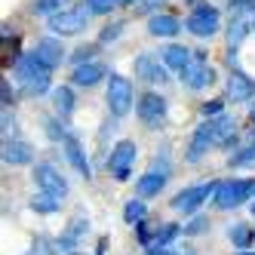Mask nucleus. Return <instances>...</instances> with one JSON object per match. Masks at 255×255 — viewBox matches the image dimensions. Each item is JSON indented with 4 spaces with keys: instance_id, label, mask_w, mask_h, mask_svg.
I'll use <instances>...</instances> for the list:
<instances>
[{
    "instance_id": "nucleus-23",
    "label": "nucleus",
    "mask_w": 255,
    "mask_h": 255,
    "mask_svg": "<svg viewBox=\"0 0 255 255\" xmlns=\"http://www.w3.org/2000/svg\"><path fill=\"white\" fill-rule=\"evenodd\" d=\"M175 237H181V228L175 225V222H166V225H157L154 228V243H151V249H166Z\"/></svg>"
},
{
    "instance_id": "nucleus-35",
    "label": "nucleus",
    "mask_w": 255,
    "mask_h": 255,
    "mask_svg": "<svg viewBox=\"0 0 255 255\" xmlns=\"http://www.w3.org/2000/svg\"><path fill=\"white\" fill-rule=\"evenodd\" d=\"M0 96H3V108H12V105H15V93H12L9 80H3V83H0Z\"/></svg>"
},
{
    "instance_id": "nucleus-32",
    "label": "nucleus",
    "mask_w": 255,
    "mask_h": 255,
    "mask_svg": "<svg viewBox=\"0 0 255 255\" xmlns=\"http://www.w3.org/2000/svg\"><path fill=\"white\" fill-rule=\"evenodd\" d=\"M249 163H255V144H246L240 154L231 157V166H249Z\"/></svg>"
},
{
    "instance_id": "nucleus-39",
    "label": "nucleus",
    "mask_w": 255,
    "mask_h": 255,
    "mask_svg": "<svg viewBox=\"0 0 255 255\" xmlns=\"http://www.w3.org/2000/svg\"><path fill=\"white\" fill-rule=\"evenodd\" d=\"M148 255H175V252L166 246V249H148Z\"/></svg>"
},
{
    "instance_id": "nucleus-16",
    "label": "nucleus",
    "mask_w": 255,
    "mask_h": 255,
    "mask_svg": "<svg viewBox=\"0 0 255 255\" xmlns=\"http://www.w3.org/2000/svg\"><path fill=\"white\" fill-rule=\"evenodd\" d=\"M255 96V83L243 74V71H231V77H228V99L231 102H249Z\"/></svg>"
},
{
    "instance_id": "nucleus-31",
    "label": "nucleus",
    "mask_w": 255,
    "mask_h": 255,
    "mask_svg": "<svg viewBox=\"0 0 255 255\" xmlns=\"http://www.w3.org/2000/svg\"><path fill=\"white\" fill-rule=\"evenodd\" d=\"M86 6L93 9V15H108L114 6H120V0H86Z\"/></svg>"
},
{
    "instance_id": "nucleus-20",
    "label": "nucleus",
    "mask_w": 255,
    "mask_h": 255,
    "mask_svg": "<svg viewBox=\"0 0 255 255\" xmlns=\"http://www.w3.org/2000/svg\"><path fill=\"white\" fill-rule=\"evenodd\" d=\"M166 178H169V172H157V169H151V172H144L141 178H138V185H135V191H138V197H157L163 188H166Z\"/></svg>"
},
{
    "instance_id": "nucleus-21",
    "label": "nucleus",
    "mask_w": 255,
    "mask_h": 255,
    "mask_svg": "<svg viewBox=\"0 0 255 255\" xmlns=\"http://www.w3.org/2000/svg\"><path fill=\"white\" fill-rule=\"evenodd\" d=\"M215 120V144H225V148H231V144L237 141V120L228 117V114H218L212 117Z\"/></svg>"
},
{
    "instance_id": "nucleus-24",
    "label": "nucleus",
    "mask_w": 255,
    "mask_h": 255,
    "mask_svg": "<svg viewBox=\"0 0 255 255\" xmlns=\"http://www.w3.org/2000/svg\"><path fill=\"white\" fill-rule=\"evenodd\" d=\"M228 240H231L237 249H249V246H252V240H255V234H252V228H249V225L237 222V225H231V228H228Z\"/></svg>"
},
{
    "instance_id": "nucleus-41",
    "label": "nucleus",
    "mask_w": 255,
    "mask_h": 255,
    "mask_svg": "<svg viewBox=\"0 0 255 255\" xmlns=\"http://www.w3.org/2000/svg\"><path fill=\"white\" fill-rule=\"evenodd\" d=\"M249 117H252V123H255V105H252V108H249Z\"/></svg>"
},
{
    "instance_id": "nucleus-34",
    "label": "nucleus",
    "mask_w": 255,
    "mask_h": 255,
    "mask_svg": "<svg viewBox=\"0 0 255 255\" xmlns=\"http://www.w3.org/2000/svg\"><path fill=\"white\" fill-rule=\"evenodd\" d=\"M200 111H203V117H218L225 111V99H212V102H206L203 108H200Z\"/></svg>"
},
{
    "instance_id": "nucleus-11",
    "label": "nucleus",
    "mask_w": 255,
    "mask_h": 255,
    "mask_svg": "<svg viewBox=\"0 0 255 255\" xmlns=\"http://www.w3.org/2000/svg\"><path fill=\"white\" fill-rule=\"evenodd\" d=\"M166 99H163L160 93H144L141 99H138V120L144 123V126H151V129H157V123L166 117Z\"/></svg>"
},
{
    "instance_id": "nucleus-5",
    "label": "nucleus",
    "mask_w": 255,
    "mask_h": 255,
    "mask_svg": "<svg viewBox=\"0 0 255 255\" xmlns=\"http://www.w3.org/2000/svg\"><path fill=\"white\" fill-rule=\"evenodd\" d=\"M89 15L93 9L89 6H68L49 15V31L52 34H62V37H71V34H80L89 25Z\"/></svg>"
},
{
    "instance_id": "nucleus-26",
    "label": "nucleus",
    "mask_w": 255,
    "mask_h": 255,
    "mask_svg": "<svg viewBox=\"0 0 255 255\" xmlns=\"http://www.w3.org/2000/svg\"><path fill=\"white\" fill-rule=\"evenodd\" d=\"M123 218H126V225H138V222H144V218H148V206H144V200H129V203H126V209H123Z\"/></svg>"
},
{
    "instance_id": "nucleus-40",
    "label": "nucleus",
    "mask_w": 255,
    "mask_h": 255,
    "mask_svg": "<svg viewBox=\"0 0 255 255\" xmlns=\"http://www.w3.org/2000/svg\"><path fill=\"white\" fill-rule=\"evenodd\" d=\"M234 255H255L252 249H240V252H234Z\"/></svg>"
},
{
    "instance_id": "nucleus-8",
    "label": "nucleus",
    "mask_w": 255,
    "mask_h": 255,
    "mask_svg": "<svg viewBox=\"0 0 255 255\" xmlns=\"http://www.w3.org/2000/svg\"><path fill=\"white\" fill-rule=\"evenodd\" d=\"M181 83H185L188 89H206V86H212V83H215V68L206 62L203 52H197V49H194L191 65L181 71Z\"/></svg>"
},
{
    "instance_id": "nucleus-15",
    "label": "nucleus",
    "mask_w": 255,
    "mask_h": 255,
    "mask_svg": "<svg viewBox=\"0 0 255 255\" xmlns=\"http://www.w3.org/2000/svg\"><path fill=\"white\" fill-rule=\"evenodd\" d=\"M34 56L49 68H59L65 62V46L56 37H43V40H37V46H34Z\"/></svg>"
},
{
    "instance_id": "nucleus-14",
    "label": "nucleus",
    "mask_w": 255,
    "mask_h": 255,
    "mask_svg": "<svg viewBox=\"0 0 255 255\" xmlns=\"http://www.w3.org/2000/svg\"><path fill=\"white\" fill-rule=\"evenodd\" d=\"M31 160H34V148L28 141H22V138L3 141V163H9V166H28Z\"/></svg>"
},
{
    "instance_id": "nucleus-25",
    "label": "nucleus",
    "mask_w": 255,
    "mask_h": 255,
    "mask_svg": "<svg viewBox=\"0 0 255 255\" xmlns=\"http://www.w3.org/2000/svg\"><path fill=\"white\" fill-rule=\"evenodd\" d=\"M59 206H62V200L52 197V194H46V191H40V194L31 197V209H34V212L49 215V212H59Z\"/></svg>"
},
{
    "instance_id": "nucleus-18",
    "label": "nucleus",
    "mask_w": 255,
    "mask_h": 255,
    "mask_svg": "<svg viewBox=\"0 0 255 255\" xmlns=\"http://www.w3.org/2000/svg\"><path fill=\"white\" fill-rule=\"evenodd\" d=\"M160 59H163V65L166 68H172V71H185L188 65H191V59H194V49H188V46H178V43H169L166 49H160Z\"/></svg>"
},
{
    "instance_id": "nucleus-4",
    "label": "nucleus",
    "mask_w": 255,
    "mask_h": 255,
    "mask_svg": "<svg viewBox=\"0 0 255 255\" xmlns=\"http://www.w3.org/2000/svg\"><path fill=\"white\" fill-rule=\"evenodd\" d=\"M108 111L114 117H126L132 111V102H135V89H132V80L123 77V74H111L108 77Z\"/></svg>"
},
{
    "instance_id": "nucleus-2",
    "label": "nucleus",
    "mask_w": 255,
    "mask_h": 255,
    "mask_svg": "<svg viewBox=\"0 0 255 255\" xmlns=\"http://www.w3.org/2000/svg\"><path fill=\"white\" fill-rule=\"evenodd\" d=\"M188 19H185V31H191L194 37H212L222 28V15L215 6H209L206 0H188Z\"/></svg>"
},
{
    "instance_id": "nucleus-22",
    "label": "nucleus",
    "mask_w": 255,
    "mask_h": 255,
    "mask_svg": "<svg viewBox=\"0 0 255 255\" xmlns=\"http://www.w3.org/2000/svg\"><path fill=\"white\" fill-rule=\"evenodd\" d=\"M52 108H56V114L62 120H68L71 114H74V89H71V86L52 89Z\"/></svg>"
},
{
    "instance_id": "nucleus-38",
    "label": "nucleus",
    "mask_w": 255,
    "mask_h": 255,
    "mask_svg": "<svg viewBox=\"0 0 255 255\" xmlns=\"http://www.w3.org/2000/svg\"><path fill=\"white\" fill-rule=\"evenodd\" d=\"M12 126H15V120L9 117V108H6V111H3V135H9V129H12Z\"/></svg>"
},
{
    "instance_id": "nucleus-10",
    "label": "nucleus",
    "mask_w": 255,
    "mask_h": 255,
    "mask_svg": "<svg viewBox=\"0 0 255 255\" xmlns=\"http://www.w3.org/2000/svg\"><path fill=\"white\" fill-rule=\"evenodd\" d=\"M209 144H215V120H212V117H206V120H203V123H200L197 129H194L185 160H188V163H200V160L206 157Z\"/></svg>"
},
{
    "instance_id": "nucleus-30",
    "label": "nucleus",
    "mask_w": 255,
    "mask_h": 255,
    "mask_svg": "<svg viewBox=\"0 0 255 255\" xmlns=\"http://www.w3.org/2000/svg\"><path fill=\"white\" fill-rule=\"evenodd\" d=\"M123 28H126V22H111V25H105V31L99 34V43H111V40H117L120 34H123Z\"/></svg>"
},
{
    "instance_id": "nucleus-37",
    "label": "nucleus",
    "mask_w": 255,
    "mask_h": 255,
    "mask_svg": "<svg viewBox=\"0 0 255 255\" xmlns=\"http://www.w3.org/2000/svg\"><path fill=\"white\" fill-rule=\"evenodd\" d=\"M132 6H135V12H151L160 6V0H132Z\"/></svg>"
},
{
    "instance_id": "nucleus-1",
    "label": "nucleus",
    "mask_w": 255,
    "mask_h": 255,
    "mask_svg": "<svg viewBox=\"0 0 255 255\" xmlns=\"http://www.w3.org/2000/svg\"><path fill=\"white\" fill-rule=\"evenodd\" d=\"M49 74H52V68L43 65L34 52H28V56L19 59V65H15V77H19L22 89L28 96H40L49 89Z\"/></svg>"
},
{
    "instance_id": "nucleus-36",
    "label": "nucleus",
    "mask_w": 255,
    "mask_h": 255,
    "mask_svg": "<svg viewBox=\"0 0 255 255\" xmlns=\"http://www.w3.org/2000/svg\"><path fill=\"white\" fill-rule=\"evenodd\" d=\"M206 225H209L206 218H203V215H197L194 222H191V225L185 228V234H188V237H191V234H203V231H206Z\"/></svg>"
},
{
    "instance_id": "nucleus-28",
    "label": "nucleus",
    "mask_w": 255,
    "mask_h": 255,
    "mask_svg": "<svg viewBox=\"0 0 255 255\" xmlns=\"http://www.w3.org/2000/svg\"><path fill=\"white\" fill-rule=\"evenodd\" d=\"M228 9H231L234 19H243L246 12H252V15H255V0H231Z\"/></svg>"
},
{
    "instance_id": "nucleus-43",
    "label": "nucleus",
    "mask_w": 255,
    "mask_h": 255,
    "mask_svg": "<svg viewBox=\"0 0 255 255\" xmlns=\"http://www.w3.org/2000/svg\"><path fill=\"white\" fill-rule=\"evenodd\" d=\"M123 3H132V0H120V6H123Z\"/></svg>"
},
{
    "instance_id": "nucleus-3",
    "label": "nucleus",
    "mask_w": 255,
    "mask_h": 255,
    "mask_svg": "<svg viewBox=\"0 0 255 255\" xmlns=\"http://www.w3.org/2000/svg\"><path fill=\"white\" fill-rule=\"evenodd\" d=\"M255 194V178H228V181H218V191L212 197V203L218 209H234L252 200Z\"/></svg>"
},
{
    "instance_id": "nucleus-9",
    "label": "nucleus",
    "mask_w": 255,
    "mask_h": 255,
    "mask_svg": "<svg viewBox=\"0 0 255 255\" xmlns=\"http://www.w3.org/2000/svg\"><path fill=\"white\" fill-rule=\"evenodd\" d=\"M34 185H37V191H46L59 200L68 197V181L52 163H37V166H34Z\"/></svg>"
},
{
    "instance_id": "nucleus-44",
    "label": "nucleus",
    "mask_w": 255,
    "mask_h": 255,
    "mask_svg": "<svg viewBox=\"0 0 255 255\" xmlns=\"http://www.w3.org/2000/svg\"><path fill=\"white\" fill-rule=\"evenodd\" d=\"M68 255H83V252H68Z\"/></svg>"
},
{
    "instance_id": "nucleus-7",
    "label": "nucleus",
    "mask_w": 255,
    "mask_h": 255,
    "mask_svg": "<svg viewBox=\"0 0 255 255\" xmlns=\"http://www.w3.org/2000/svg\"><path fill=\"white\" fill-rule=\"evenodd\" d=\"M135 157H138V148H135V141H129V138L117 141L114 148H111V157H108V169H111V175H114L117 181H126V178L132 175Z\"/></svg>"
},
{
    "instance_id": "nucleus-46",
    "label": "nucleus",
    "mask_w": 255,
    "mask_h": 255,
    "mask_svg": "<svg viewBox=\"0 0 255 255\" xmlns=\"http://www.w3.org/2000/svg\"><path fill=\"white\" fill-rule=\"evenodd\" d=\"M188 255H191V252H188Z\"/></svg>"
},
{
    "instance_id": "nucleus-13",
    "label": "nucleus",
    "mask_w": 255,
    "mask_h": 255,
    "mask_svg": "<svg viewBox=\"0 0 255 255\" xmlns=\"http://www.w3.org/2000/svg\"><path fill=\"white\" fill-rule=\"evenodd\" d=\"M62 148H65V157H68V163L74 166V172L77 175H83L86 181L93 178V169H89V160H86V151H83V144H80V138L77 135H65V141H62Z\"/></svg>"
},
{
    "instance_id": "nucleus-29",
    "label": "nucleus",
    "mask_w": 255,
    "mask_h": 255,
    "mask_svg": "<svg viewBox=\"0 0 255 255\" xmlns=\"http://www.w3.org/2000/svg\"><path fill=\"white\" fill-rule=\"evenodd\" d=\"M62 3H65V0H34L31 9H34V12H40V15H52V12H59V9H62Z\"/></svg>"
},
{
    "instance_id": "nucleus-12",
    "label": "nucleus",
    "mask_w": 255,
    "mask_h": 255,
    "mask_svg": "<svg viewBox=\"0 0 255 255\" xmlns=\"http://www.w3.org/2000/svg\"><path fill=\"white\" fill-rule=\"evenodd\" d=\"M132 68H135V77L144 80V83H166L169 80L166 77V65H160V59L151 56V52H141V56L132 62Z\"/></svg>"
},
{
    "instance_id": "nucleus-19",
    "label": "nucleus",
    "mask_w": 255,
    "mask_h": 255,
    "mask_svg": "<svg viewBox=\"0 0 255 255\" xmlns=\"http://www.w3.org/2000/svg\"><path fill=\"white\" fill-rule=\"evenodd\" d=\"M185 28L175 15H169V12H154L151 19H148V31L154 34V37H175V34Z\"/></svg>"
},
{
    "instance_id": "nucleus-17",
    "label": "nucleus",
    "mask_w": 255,
    "mask_h": 255,
    "mask_svg": "<svg viewBox=\"0 0 255 255\" xmlns=\"http://www.w3.org/2000/svg\"><path fill=\"white\" fill-rule=\"evenodd\" d=\"M105 74H108V71H105L102 62H80V65H74L71 80H74V86H96Z\"/></svg>"
},
{
    "instance_id": "nucleus-33",
    "label": "nucleus",
    "mask_w": 255,
    "mask_h": 255,
    "mask_svg": "<svg viewBox=\"0 0 255 255\" xmlns=\"http://www.w3.org/2000/svg\"><path fill=\"white\" fill-rule=\"evenodd\" d=\"M99 46H102V43H86V46H80L74 56H71V59H74V65H80V62H93V56H96Z\"/></svg>"
},
{
    "instance_id": "nucleus-27",
    "label": "nucleus",
    "mask_w": 255,
    "mask_h": 255,
    "mask_svg": "<svg viewBox=\"0 0 255 255\" xmlns=\"http://www.w3.org/2000/svg\"><path fill=\"white\" fill-rule=\"evenodd\" d=\"M246 34H249V25H246L243 19H234V25L228 28V46H231V49H237V46L243 43Z\"/></svg>"
},
{
    "instance_id": "nucleus-42",
    "label": "nucleus",
    "mask_w": 255,
    "mask_h": 255,
    "mask_svg": "<svg viewBox=\"0 0 255 255\" xmlns=\"http://www.w3.org/2000/svg\"><path fill=\"white\" fill-rule=\"evenodd\" d=\"M249 209H252V215H255V200H252V206H249Z\"/></svg>"
},
{
    "instance_id": "nucleus-45",
    "label": "nucleus",
    "mask_w": 255,
    "mask_h": 255,
    "mask_svg": "<svg viewBox=\"0 0 255 255\" xmlns=\"http://www.w3.org/2000/svg\"><path fill=\"white\" fill-rule=\"evenodd\" d=\"M252 28H255V19H252Z\"/></svg>"
},
{
    "instance_id": "nucleus-6",
    "label": "nucleus",
    "mask_w": 255,
    "mask_h": 255,
    "mask_svg": "<svg viewBox=\"0 0 255 255\" xmlns=\"http://www.w3.org/2000/svg\"><path fill=\"white\" fill-rule=\"evenodd\" d=\"M215 191H218V181H206V185L185 188V191H178V194L172 197V209H175V212L191 215V212H197L200 206H203L206 200H212V197H215Z\"/></svg>"
}]
</instances>
